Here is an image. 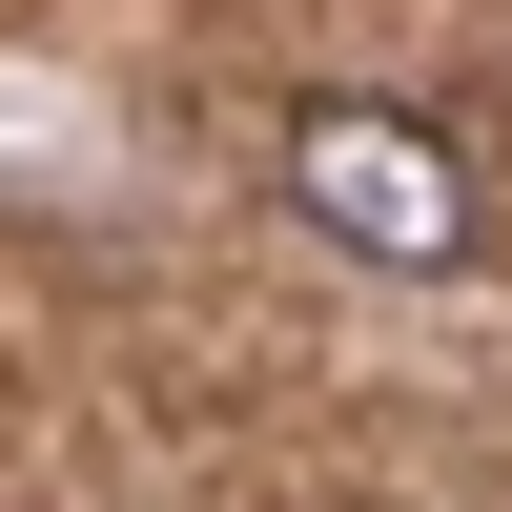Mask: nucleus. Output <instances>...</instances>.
Returning a JSON list of instances; mask_svg holds the SVG:
<instances>
[{"label":"nucleus","instance_id":"nucleus-1","mask_svg":"<svg viewBox=\"0 0 512 512\" xmlns=\"http://www.w3.org/2000/svg\"><path fill=\"white\" fill-rule=\"evenodd\" d=\"M287 205L349 226L369 267H472V246H492V185H472L410 103H308V123H287Z\"/></svg>","mask_w":512,"mask_h":512}]
</instances>
